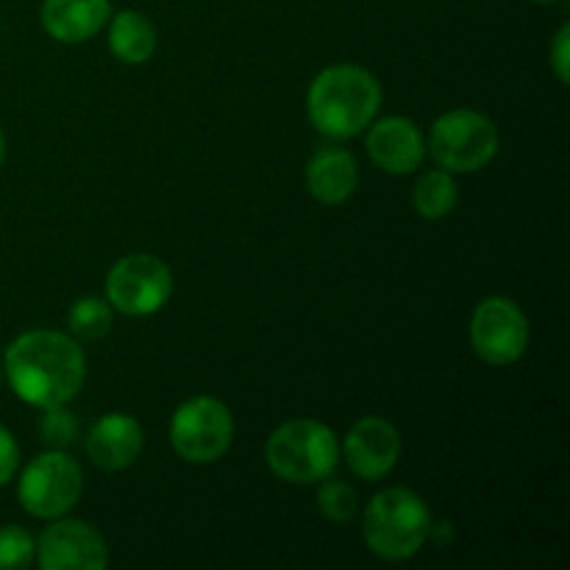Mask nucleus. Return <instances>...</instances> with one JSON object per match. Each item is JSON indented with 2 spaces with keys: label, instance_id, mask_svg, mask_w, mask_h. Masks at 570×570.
Returning a JSON list of instances; mask_svg holds the SVG:
<instances>
[{
  "label": "nucleus",
  "instance_id": "f257e3e1",
  "mask_svg": "<svg viewBox=\"0 0 570 570\" xmlns=\"http://www.w3.org/2000/svg\"><path fill=\"white\" fill-rule=\"evenodd\" d=\"M11 390L37 410L65 406L87 382V356L76 337L50 328L26 332L9 345L3 360Z\"/></svg>",
  "mask_w": 570,
  "mask_h": 570
},
{
  "label": "nucleus",
  "instance_id": "f03ea898",
  "mask_svg": "<svg viewBox=\"0 0 570 570\" xmlns=\"http://www.w3.org/2000/svg\"><path fill=\"white\" fill-rule=\"evenodd\" d=\"M382 87L376 76L356 65H332L321 70L306 95L309 120L323 137L348 139L365 131L379 115Z\"/></svg>",
  "mask_w": 570,
  "mask_h": 570
},
{
  "label": "nucleus",
  "instance_id": "7ed1b4c3",
  "mask_svg": "<svg viewBox=\"0 0 570 570\" xmlns=\"http://www.w3.org/2000/svg\"><path fill=\"white\" fill-rule=\"evenodd\" d=\"M432 532V512L426 501L406 488L376 493L362 518V540L379 560L404 562L426 546Z\"/></svg>",
  "mask_w": 570,
  "mask_h": 570
},
{
  "label": "nucleus",
  "instance_id": "20e7f679",
  "mask_svg": "<svg viewBox=\"0 0 570 570\" xmlns=\"http://www.w3.org/2000/svg\"><path fill=\"white\" fill-rule=\"evenodd\" d=\"M265 460L273 476L287 484H321L340 462L337 434L321 421L295 417L273 429L265 445Z\"/></svg>",
  "mask_w": 570,
  "mask_h": 570
},
{
  "label": "nucleus",
  "instance_id": "39448f33",
  "mask_svg": "<svg viewBox=\"0 0 570 570\" xmlns=\"http://www.w3.org/2000/svg\"><path fill=\"white\" fill-rule=\"evenodd\" d=\"M426 150L443 170L479 173L499 154V128L482 111H445L429 131Z\"/></svg>",
  "mask_w": 570,
  "mask_h": 570
},
{
  "label": "nucleus",
  "instance_id": "423d86ee",
  "mask_svg": "<svg viewBox=\"0 0 570 570\" xmlns=\"http://www.w3.org/2000/svg\"><path fill=\"white\" fill-rule=\"evenodd\" d=\"M234 440V415L220 399L195 395L170 417V445L189 465H212Z\"/></svg>",
  "mask_w": 570,
  "mask_h": 570
},
{
  "label": "nucleus",
  "instance_id": "0eeeda50",
  "mask_svg": "<svg viewBox=\"0 0 570 570\" xmlns=\"http://www.w3.org/2000/svg\"><path fill=\"white\" fill-rule=\"evenodd\" d=\"M83 493V476L78 462L61 449H50L28 462L17 484V499L22 510L39 521L65 518Z\"/></svg>",
  "mask_w": 570,
  "mask_h": 570
},
{
  "label": "nucleus",
  "instance_id": "6e6552de",
  "mask_svg": "<svg viewBox=\"0 0 570 570\" xmlns=\"http://www.w3.org/2000/svg\"><path fill=\"white\" fill-rule=\"evenodd\" d=\"M173 295V273L159 256L128 254L106 276V301L128 317L156 315Z\"/></svg>",
  "mask_w": 570,
  "mask_h": 570
},
{
  "label": "nucleus",
  "instance_id": "1a4fd4ad",
  "mask_svg": "<svg viewBox=\"0 0 570 570\" xmlns=\"http://www.w3.org/2000/svg\"><path fill=\"white\" fill-rule=\"evenodd\" d=\"M529 321L521 306L504 295L484 298L471 317L473 354L493 367L515 365L529 348Z\"/></svg>",
  "mask_w": 570,
  "mask_h": 570
},
{
  "label": "nucleus",
  "instance_id": "9d476101",
  "mask_svg": "<svg viewBox=\"0 0 570 570\" xmlns=\"http://www.w3.org/2000/svg\"><path fill=\"white\" fill-rule=\"evenodd\" d=\"M42 570H104L109 566V546L104 534L87 521H61L56 518L37 543Z\"/></svg>",
  "mask_w": 570,
  "mask_h": 570
},
{
  "label": "nucleus",
  "instance_id": "9b49d317",
  "mask_svg": "<svg viewBox=\"0 0 570 570\" xmlns=\"http://www.w3.org/2000/svg\"><path fill=\"white\" fill-rule=\"evenodd\" d=\"M343 456L351 471L365 482H379L395 468L401 456V434L387 417H360L348 429L343 443Z\"/></svg>",
  "mask_w": 570,
  "mask_h": 570
},
{
  "label": "nucleus",
  "instance_id": "f8f14e48",
  "mask_svg": "<svg viewBox=\"0 0 570 570\" xmlns=\"http://www.w3.org/2000/svg\"><path fill=\"white\" fill-rule=\"evenodd\" d=\"M365 150L379 170L390 176H410L426 156V139L406 117H384V120L371 122Z\"/></svg>",
  "mask_w": 570,
  "mask_h": 570
},
{
  "label": "nucleus",
  "instance_id": "ddd939ff",
  "mask_svg": "<svg viewBox=\"0 0 570 570\" xmlns=\"http://www.w3.org/2000/svg\"><path fill=\"white\" fill-rule=\"evenodd\" d=\"M145 445L142 426L126 412H109L87 434V456L100 471H126L139 460Z\"/></svg>",
  "mask_w": 570,
  "mask_h": 570
},
{
  "label": "nucleus",
  "instance_id": "4468645a",
  "mask_svg": "<svg viewBox=\"0 0 570 570\" xmlns=\"http://www.w3.org/2000/svg\"><path fill=\"white\" fill-rule=\"evenodd\" d=\"M109 0H45L39 20L42 28L65 45H78L92 39L109 22Z\"/></svg>",
  "mask_w": 570,
  "mask_h": 570
},
{
  "label": "nucleus",
  "instance_id": "2eb2a0df",
  "mask_svg": "<svg viewBox=\"0 0 570 570\" xmlns=\"http://www.w3.org/2000/svg\"><path fill=\"white\" fill-rule=\"evenodd\" d=\"M360 165L345 148H321L306 165V189L317 204L340 206L356 193Z\"/></svg>",
  "mask_w": 570,
  "mask_h": 570
},
{
  "label": "nucleus",
  "instance_id": "dca6fc26",
  "mask_svg": "<svg viewBox=\"0 0 570 570\" xmlns=\"http://www.w3.org/2000/svg\"><path fill=\"white\" fill-rule=\"evenodd\" d=\"M109 48L122 65H145L156 50V28L145 14L134 9L109 17Z\"/></svg>",
  "mask_w": 570,
  "mask_h": 570
},
{
  "label": "nucleus",
  "instance_id": "f3484780",
  "mask_svg": "<svg viewBox=\"0 0 570 570\" xmlns=\"http://www.w3.org/2000/svg\"><path fill=\"white\" fill-rule=\"evenodd\" d=\"M456 200V181L454 173L449 170H426L415 181V189H412V204H415L417 215L426 217V220H443L454 212Z\"/></svg>",
  "mask_w": 570,
  "mask_h": 570
},
{
  "label": "nucleus",
  "instance_id": "a211bd4d",
  "mask_svg": "<svg viewBox=\"0 0 570 570\" xmlns=\"http://www.w3.org/2000/svg\"><path fill=\"white\" fill-rule=\"evenodd\" d=\"M111 323H115V309H111L109 301L95 298V295H87V298H78L70 309V332L76 340H92L106 337L111 332Z\"/></svg>",
  "mask_w": 570,
  "mask_h": 570
},
{
  "label": "nucleus",
  "instance_id": "6ab92c4d",
  "mask_svg": "<svg viewBox=\"0 0 570 570\" xmlns=\"http://www.w3.org/2000/svg\"><path fill=\"white\" fill-rule=\"evenodd\" d=\"M317 510H321V515L326 521L348 523L360 512V495H356V490L351 484L326 482L323 479L321 490H317Z\"/></svg>",
  "mask_w": 570,
  "mask_h": 570
},
{
  "label": "nucleus",
  "instance_id": "aec40b11",
  "mask_svg": "<svg viewBox=\"0 0 570 570\" xmlns=\"http://www.w3.org/2000/svg\"><path fill=\"white\" fill-rule=\"evenodd\" d=\"M37 557V543L20 527H0V570L28 568Z\"/></svg>",
  "mask_w": 570,
  "mask_h": 570
},
{
  "label": "nucleus",
  "instance_id": "412c9836",
  "mask_svg": "<svg viewBox=\"0 0 570 570\" xmlns=\"http://www.w3.org/2000/svg\"><path fill=\"white\" fill-rule=\"evenodd\" d=\"M39 432H42V440L50 445V449H61L65 451L67 445L76 440L78 432V421L72 417V412L65 406H48L39 421Z\"/></svg>",
  "mask_w": 570,
  "mask_h": 570
},
{
  "label": "nucleus",
  "instance_id": "4be33fe9",
  "mask_svg": "<svg viewBox=\"0 0 570 570\" xmlns=\"http://www.w3.org/2000/svg\"><path fill=\"white\" fill-rule=\"evenodd\" d=\"M549 65H551V70H554L557 81L568 83V78H570V26L568 22L566 26H560L554 42H551Z\"/></svg>",
  "mask_w": 570,
  "mask_h": 570
},
{
  "label": "nucleus",
  "instance_id": "5701e85b",
  "mask_svg": "<svg viewBox=\"0 0 570 570\" xmlns=\"http://www.w3.org/2000/svg\"><path fill=\"white\" fill-rule=\"evenodd\" d=\"M17 465H20V449H17V440L11 438V432L6 426H0V488L11 482Z\"/></svg>",
  "mask_w": 570,
  "mask_h": 570
},
{
  "label": "nucleus",
  "instance_id": "b1692460",
  "mask_svg": "<svg viewBox=\"0 0 570 570\" xmlns=\"http://www.w3.org/2000/svg\"><path fill=\"white\" fill-rule=\"evenodd\" d=\"M6 161V137H3V128H0V167Z\"/></svg>",
  "mask_w": 570,
  "mask_h": 570
},
{
  "label": "nucleus",
  "instance_id": "393cba45",
  "mask_svg": "<svg viewBox=\"0 0 570 570\" xmlns=\"http://www.w3.org/2000/svg\"><path fill=\"white\" fill-rule=\"evenodd\" d=\"M534 3H546V6H549V3H562V0H534Z\"/></svg>",
  "mask_w": 570,
  "mask_h": 570
},
{
  "label": "nucleus",
  "instance_id": "a878e982",
  "mask_svg": "<svg viewBox=\"0 0 570 570\" xmlns=\"http://www.w3.org/2000/svg\"><path fill=\"white\" fill-rule=\"evenodd\" d=\"M0 376H3V365H0Z\"/></svg>",
  "mask_w": 570,
  "mask_h": 570
}]
</instances>
